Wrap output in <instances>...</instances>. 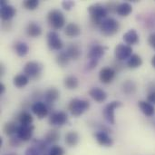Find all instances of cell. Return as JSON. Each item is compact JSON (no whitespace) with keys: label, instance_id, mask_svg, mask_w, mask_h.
<instances>
[{"label":"cell","instance_id":"27","mask_svg":"<svg viewBox=\"0 0 155 155\" xmlns=\"http://www.w3.org/2000/svg\"><path fill=\"white\" fill-rule=\"evenodd\" d=\"M29 82V78L25 74H17L14 77L13 79V84L15 87L17 88H23L25 87Z\"/></svg>","mask_w":155,"mask_h":155},{"label":"cell","instance_id":"41","mask_svg":"<svg viewBox=\"0 0 155 155\" xmlns=\"http://www.w3.org/2000/svg\"><path fill=\"white\" fill-rule=\"evenodd\" d=\"M148 43L149 45L155 50V34H151L148 37Z\"/></svg>","mask_w":155,"mask_h":155},{"label":"cell","instance_id":"2","mask_svg":"<svg viewBox=\"0 0 155 155\" xmlns=\"http://www.w3.org/2000/svg\"><path fill=\"white\" fill-rule=\"evenodd\" d=\"M47 21L52 28L58 30L64 27L65 24V17L60 10L52 9L47 14Z\"/></svg>","mask_w":155,"mask_h":155},{"label":"cell","instance_id":"32","mask_svg":"<svg viewBox=\"0 0 155 155\" xmlns=\"http://www.w3.org/2000/svg\"><path fill=\"white\" fill-rule=\"evenodd\" d=\"M71 59L69 58V56L67 55V54L65 52H61L56 55L55 61L57 63L58 65H60L61 67H64L69 64V61Z\"/></svg>","mask_w":155,"mask_h":155},{"label":"cell","instance_id":"29","mask_svg":"<svg viewBox=\"0 0 155 155\" xmlns=\"http://www.w3.org/2000/svg\"><path fill=\"white\" fill-rule=\"evenodd\" d=\"M15 51L16 53V54L18 56H25L27 54H28V51H29V48H28V45L24 43V42H16L15 44Z\"/></svg>","mask_w":155,"mask_h":155},{"label":"cell","instance_id":"8","mask_svg":"<svg viewBox=\"0 0 155 155\" xmlns=\"http://www.w3.org/2000/svg\"><path fill=\"white\" fill-rule=\"evenodd\" d=\"M47 45L51 50L59 51L63 48V42L59 36V35L55 31H50L47 35Z\"/></svg>","mask_w":155,"mask_h":155},{"label":"cell","instance_id":"5","mask_svg":"<svg viewBox=\"0 0 155 155\" xmlns=\"http://www.w3.org/2000/svg\"><path fill=\"white\" fill-rule=\"evenodd\" d=\"M43 69V65L38 63V62H35V61H30L28 63L25 64V67H24V74L28 77V78H37L42 72Z\"/></svg>","mask_w":155,"mask_h":155},{"label":"cell","instance_id":"18","mask_svg":"<svg viewBox=\"0 0 155 155\" xmlns=\"http://www.w3.org/2000/svg\"><path fill=\"white\" fill-rule=\"evenodd\" d=\"M123 38H124V41L126 43V45H128L130 46L136 45L139 42V35L134 29H131V30L127 31L124 35Z\"/></svg>","mask_w":155,"mask_h":155},{"label":"cell","instance_id":"39","mask_svg":"<svg viewBox=\"0 0 155 155\" xmlns=\"http://www.w3.org/2000/svg\"><path fill=\"white\" fill-rule=\"evenodd\" d=\"M39 153L40 152L35 146H32L27 148V150L25 151V155H39Z\"/></svg>","mask_w":155,"mask_h":155},{"label":"cell","instance_id":"7","mask_svg":"<svg viewBox=\"0 0 155 155\" xmlns=\"http://www.w3.org/2000/svg\"><path fill=\"white\" fill-rule=\"evenodd\" d=\"M114 55L118 61H124L133 55V48L128 45L119 44L114 48Z\"/></svg>","mask_w":155,"mask_h":155},{"label":"cell","instance_id":"3","mask_svg":"<svg viewBox=\"0 0 155 155\" xmlns=\"http://www.w3.org/2000/svg\"><path fill=\"white\" fill-rule=\"evenodd\" d=\"M89 107H90V104L88 101L78 99V98H74L71 100L68 105V109L70 113L72 114V115L76 116V117L85 113L89 109Z\"/></svg>","mask_w":155,"mask_h":155},{"label":"cell","instance_id":"14","mask_svg":"<svg viewBox=\"0 0 155 155\" xmlns=\"http://www.w3.org/2000/svg\"><path fill=\"white\" fill-rule=\"evenodd\" d=\"M32 111L38 119H43L48 114V108L43 102H35L32 105Z\"/></svg>","mask_w":155,"mask_h":155},{"label":"cell","instance_id":"34","mask_svg":"<svg viewBox=\"0 0 155 155\" xmlns=\"http://www.w3.org/2000/svg\"><path fill=\"white\" fill-rule=\"evenodd\" d=\"M39 5V1L38 0H25L23 2V5L25 9L27 10H35L37 8Z\"/></svg>","mask_w":155,"mask_h":155},{"label":"cell","instance_id":"25","mask_svg":"<svg viewBox=\"0 0 155 155\" xmlns=\"http://www.w3.org/2000/svg\"><path fill=\"white\" fill-rule=\"evenodd\" d=\"M18 127L19 125H17L15 122H8L5 124L3 127V132L6 136H13L14 134H17Z\"/></svg>","mask_w":155,"mask_h":155},{"label":"cell","instance_id":"1","mask_svg":"<svg viewBox=\"0 0 155 155\" xmlns=\"http://www.w3.org/2000/svg\"><path fill=\"white\" fill-rule=\"evenodd\" d=\"M88 12L91 17V21L95 25H101L103 19L106 17L108 11L105 6L101 4H94L88 7Z\"/></svg>","mask_w":155,"mask_h":155},{"label":"cell","instance_id":"46","mask_svg":"<svg viewBox=\"0 0 155 155\" xmlns=\"http://www.w3.org/2000/svg\"><path fill=\"white\" fill-rule=\"evenodd\" d=\"M5 155H17L16 153H6V154Z\"/></svg>","mask_w":155,"mask_h":155},{"label":"cell","instance_id":"11","mask_svg":"<svg viewBox=\"0 0 155 155\" xmlns=\"http://www.w3.org/2000/svg\"><path fill=\"white\" fill-rule=\"evenodd\" d=\"M34 129V125H19L16 135L22 142H28L33 136Z\"/></svg>","mask_w":155,"mask_h":155},{"label":"cell","instance_id":"44","mask_svg":"<svg viewBox=\"0 0 155 155\" xmlns=\"http://www.w3.org/2000/svg\"><path fill=\"white\" fill-rule=\"evenodd\" d=\"M4 73H5V67H4V65L1 64H0V75L2 76V75L4 74Z\"/></svg>","mask_w":155,"mask_h":155},{"label":"cell","instance_id":"23","mask_svg":"<svg viewBox=\"0 0 155 155\" xmlns=\"http://www.w3.org/2000/svg\"><path fill=\"white\" fill-rule=\"evenodd\" d=\"M16 120L20 124V125H32V123H33L32 115L28 112H25V111L21 112L17 115Z\"/></svg>","mask_w":155,"mask_h":155},{"label":"cell","instance_id":"12","mask_svg":"<svg viewBox=\"0 0 155 155\" xmlns=\"http://www.w3.org/2000/svg\"><path fill=\"white\" fill-rule=\"evenodd\" d=\"M115 77V70L112 67H104L99 73V79L103 84H110Z\"/></svg>","mask_w":155,"mask_h":155},{"label":"cell","instance_id":"35","mask_svg":"<svg viewBox=\"0 0 155 155\" xmlns=\"http://www.w3.org/2000/svg\"><path fill=\"white\" fill-rule=\"evenodd\" d=\"M64 150L58 145H54L49 152V155H64Z\"/></svg>","mask_w":155,"mask_h":155},{"label":"cell","instance_id":"37","mask_svg":"<svg viewBox=\"0 0 155 155\" xmlns=\"http://www.w3.org/2000/svg\"><path fill=\"white\" fill-rule=\"evenodd\" d=\"M118 5H119V4H116L115 2H110V3H107V5H106L105 7H106L107 11H110V12L115 11V12H116Z\"/></svg>","mask_w":155,"mask_h":155},{"label":"cell","instance_id":"9","mask_svg":"<svg viewBox=\"0 0 155 155\" xmlns=\"http://www.w3.org/2000/svg\"><path fill=\"white\" fill-rule=\"evenodd\" d=\"M0 7H1V11H0L1 18L4 21H9L16 14L15 8L13 5H8L6 3V1H5V0L0 2Z\"/></svg>","mask_w":155,"mask_h":155},{"label":"cell","instance_id":"4","mask_svg":"<svg viewBox=\"0 0 155 155\" xmlns=\"http://www.w3.org/2000/svg\"><path fill=\"white\" fill-rule=\"evenodd\" d=\"M100 29L103 35L106 36H112L119 31L120 24L114 18H106L101 24Z\"/></svg>","mask_w":155,"mask_h":155},{"label":"cell","instance_id":"30","mask_svg":"<svg viewBox=\"0 0 155 155\" xmlns=\"http://www.w3.org/2000/svg\"><path fill=\"white\" fill-rule=\"evenodd\" d=\"M143 64V60L140 55L138 54H133L127 61V65L129 68L135 69L140 67Z\"/></svg>","mask_w":155,"mask_h":155},{"label":"cell","instance_id":"6","mask_svg":"<svg viewBox=\"0 0 155 155\" xmlns=\"http://www.w3.org/2000/svg\"><path fill=\"white\" fill-rule=\"evenodd\" d=\"M122 106V103L118 102V101H114L110 104H108L104 111H103V114L104 117L105 119V121L109 124H115V118H114V111L116 108Z\"/></svg>","mask_w":155,"mask_h":155},{"label":"cell","instance_id":"36","mask_svg":"<svg viewBox=\"0 0 155 155\" xmlns=\"http://www.w3.org/2000/svg\"><path fill=\"white\" fill-rule=\"evenodd\" d=\"M62 5H63V7H64L65 10L69 11V10H71V8L74 5V1H71V0L63 1V2H62Z\"/></svg>","mask_w":155,"mask_h":155},{"label":"cell","instance_id":"15","mask_svg":"<svg viewBox=\"0 0 155 155\" xmlns=\"http://www.w3.org/2000/svg\"><path fill=\"white\" fill-rule=\"evenodd\" d=\"M94 138L97 143L104 147H111L114 144L113 139L104 131H100L94 134Z\"/></svg>","mask_w":155,"mask_h":155},{"label":"cell","instance_id":"19","mask_svg":"<svg viewBox=\"0 0 155 155\" xmlns=\"http://www.w3.org/2000/svg\"><path fill=\"white\" fill-rule=\"evenodd\" d=\"M64 34L68 37H76L81 34V27L75 23H69L64 28Z\"/></svg>","mask_w":155,"mask_h":155},{"label":"cell","instance_id":"40","mask_svg":"<svg viewBox=\"0 0 155 155\" xmlns=\"http://www.w3.org/2000/svg\"><path fill=\"white\" fill-rule=\"evenodd\" d=\"M147 102H149L153 105L155 104V91H152L149 93V94L147 95Z\"/></svg>","mask_w":155,"mask_h":155},{"label":"cell","instance_id":"33","mask_svg":"<svg viewBox=\"0 0 155 155\" xmlns=\"http://www.w3.org/2000/svg\"><path fill=\"white\" fill-rule=\"evenodd\" d=\"M135 90H136V84L133 81L128 80L123 84V91L125 94H134L135 92Z\"/></svg>","mask_w":155,"mask_h":155},{"label":"cell","instance_id":"26","mask_svg":"<svg viewBox=\"0 0 155 155\" xmlns=\"http://www.w3.org/2000/svg\"><path fill=\"white\" fill-rule=\"evenodd\" d=\"M60 93L56 88H50L48 89L45 94V99L46 101V103L48 104H53L54 103L58 98H59Z\"/></svg>","mask_w":155,"mask_h":155},{"label":"cell","instance_id":"28","mask_svg":"<svg viewBox=\"0 0 155 155\" xmlns=\"http://www.w3.org/2000/svg\"><path fill=\"white\" fill-rule=\"evenodd\" d=\"M64 85L65 86V88L69 89V90H74L78 87L79 85V81L78 79L74 76V75H69L67 77L64 78Z\"/></svg>","mask_w":155,"mask_h":155},{"label":"cell","instance_id":"10","mask_svg":"<svg viewBox=\"0 0 155 155\" xmlns=\"http://www.w3.org/2000/svg\"><path fill=\"white\" fill-rule=\"evenodd\" d=\"M68 121V116L64 112H54L49 117V124L54 126H62Z\"/></svg>","mask_w":155,"mask_h":155},{"label":"cell","instance_id":"43","mask_svg":"<svg viewBox=\"0 0 155 155\" xmlns=\"http://www.w3.org/2000/svg\"><path fill=\"white\" fill-rule=\"evenodd\" d=\"M5 90V86L4 85V84L0 83V95H1L2 94H4Z\"/></svg>","mask_w":155,"mask_h":155},{"label":"cell","instance_id":"38","mask_svg":"<svg viewBox=\"0 0 155 155\" xmlns=\"http://www.w3.org/2000/svg\"><path fill=\"white\" fill-rule=\"evenodd\" d=\"M21 142H22V141H21L18 137H16V138L13 137V138L10 139L9 143H10V145L13 146V147H19L20 144H21Z\"/></svg>","mask_w":155,"mask_h":155},{"label":"cell","instance_id":"42","mask_svg":"<svg viewBox=\"0 0 155 155\" xmlns=\"http://www.w3.org/2000/svg\"><path fill=\"white\" fill-rule=\"evenodd\" d=\"M97 64H98V61H96V60H89V63L87 64V69L88 70H93L94 68L96 67Z\"/></svg>","mask_w":155,"mask_h":155},{"label":"cell","instance_id":"21","mask_svg":"<svg viewBox=\"0 0 155 155\" xmlns=\"http://www.w3.org/2000/svg\"><path fill=\"white\" fill-rule=\"evenodd\" d=\"M26 34L30 37H37L42 34V29L35 22H30L26 26Z\"/></svg>","mask_w":155,"mask_h":155},{"label":"cell","instance_id":"31","mask_svg":"<svg viewBox=\"0 0 155 155\" xmlns=\"http://www.w3.org/2000/svg\"><path fill=\"white\" fill-rule=\"evenodd\" d=\"M60 139V134L57 130H50L45 135V140L49 143H54Z\"/></svg>","mask_w":155,"mask_h":155},{"label":"cell","instance_id":"20","mask_svg":"<svg viewBox=\"0 0 155 155\" xmlns=\"http://www.w3.org/2000/svg\"><path fill=\"white\" fill-rule=\"evenodd\" d=\"M139 108L141 109V111L148 117H151L154 114L155 109L154 106L150 104L149 102H146V101H140L139 104Z\"/></svg>","mask_w":155,"mask_h":155},{"label":"cell","instance_id":"45","mask_svg":"<svg viewBox=\"0 0 155 155\" xmlns=\"http://www.w3.org/2000/svg\"><path fill=\"white\" fill-rule=\"evenodd\" d=\"M152 65L155 68V54L153 56V58H152Z\"/></svg>","mask_w":155,"mask_h":155},{"label":"cell","instance_id":"22","mask_svg":"<svg viewBox=\"0 0 155 155\" xmlns=\"http://www.w3.org/2000/svg\"><path fill=\"white\" fill-rule=\"evenodd\" d=\"M64 142L65 143L70 146V147H74L77 145L78 142H79V134L76 132L71 131L69 133H67L65 134L64 137Z\"/></svg>","mask_w":155,"mask_h":155},{"label":"cell","instance_id":"13","mask_svg":"<svg viewBox=\"0 0 155 155\" xmlns=\"http://www.w3.org/2000/svg\"><path fill=\"white\" fill-rule=\"evenodd\" d=\"M107 50L106 46L100 45H94L91 47L89 53H88V58L89 60H96L98 61L102 56L104 55L105 51Z\"/></svg>","mask_w":155,"mask_h":155},{"label":"cell","instance_id":"17","mask_svg":"<svg viewBox=\"0 0 155 155\" xmlns=\"http://www.w3.org/2000/svg\"><path fill=\"white\" fill-rule=\"evenodd\" d=\"M65 53L67 54V55L69 56L70 59L72 60H78L79 57L81 56L82 54V51H81V48L78 45L76 44H70L67 48H66V51Z\"/></svg>","mask_w":155,"mask_h":155},{"label":"cell","instance_id":"16","mask_svg":"<svg viewBox=\"0 0 155 155\" xmlns=\"http://www.w3.org/2000/svg\"><path fill=\"white\" fill-rule=\"evenodd\" d=\"M90 96L97 103H103L107 98V94L99 87H94L89 91Z\"/></svg>","mask_w":155,"mask_h":155},{"label":"cell","instance_id":"24","mask_svg":"<svg viewBox=\"0 0 155 155\" xmlns=\"http://www.w3.org/2000/svg\"><path fill=\"white\" fill-rule=\"evenodd\" d=\"M132 12H133L132 5L127 2L119 4L117 6V10H116V13L121 16H128Z\"/></svg>","mask_w":155,"mask_h":155}]
</instances>
